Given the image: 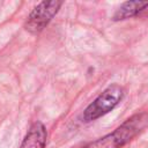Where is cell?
Returning <instances> with one entry per match:
<instances>
[{"instance_id":"obj_6","label":"cell","mask_w":148,"mask_h":148,"mask_svg":"<svg viewBox=\"0 0 148 148\" xmlns=\"http://www.w3.org/2000/svg\"><path fill=\"white\" fill-rule=\"evenodd\" d=\"M73 148H80V147H73ZM81 148H84V146H83V147H81Z\"/></svg>"},{"instance_id":"obj_1","label":"cell","mask_w":148,"mask_h":148,"mask_svg":"<svg viewBox=\"0 0 148 148\" xmlns=\"http://www.w3.org/2000/svg\"><path fill=\"white\" fill-rule=\"evenodd\" d=\"M148 124V113L140 112L117 127L110 134L86 145L84 148H121L124 145L135 138Z\"/></svg>"},{"instance_id":"obj_2","label":"cell","mask_w":148,"mask_h":148,"mask_svg":"<svg viewBox=\"0 0 148 148\" xmlns=\"http://www.w3.org/2000/svg\"><path fill=\"white\" fill-rule=\"evenodd\" d=\"M123 95L124 89L119 84L109 86L86 108L83 111V120L88 123L106 114L120 102Z\"/></svg>"},{"instance_id":"obj_5","label":"cell","mask_w":148,"mask_h":148,"mask_svg":"<svg viewBox=\"0 0 148 148\" xmlns=\"http://www.w3.org/2000/svg\"><path fill=\"white\" fill-rule=\"evenodd\" d=\"M147 7H148V1H127L123 3L119 7V9L116 12V14L113 15V20L119 21L135 16Z\"/></svg>"},{"instance_id":"obj_3","label":"cell","mask_w":148,"mask_h":148,"mask_svg":"<svg viewBox=\"0 0 148 148\" xmlns=\"http://www.w3.org/2000/svg\"><path fill=\"white\" fill-rule=\"evenodd\" d=\"M61 5V1L39 2L30 13L24 25L25 29L31 34H38L39 31H42L51 21V18L57 14Z\"/></svg>"},{"instance_id":"obj_4","label":"cell","mask_w":148,"mask_h":148,"mask_svg":"<svg viewBox=\"0 0 148 148\" xmlns=\"http://www.w3.org/2000/svg\"><path fill=\"white\" fill-rule=\"evenodd\" d=\"M46 136L47 133L45 126L40 121H35L24 136L21 148H45Z\"/></svg>"}]
</instances>
